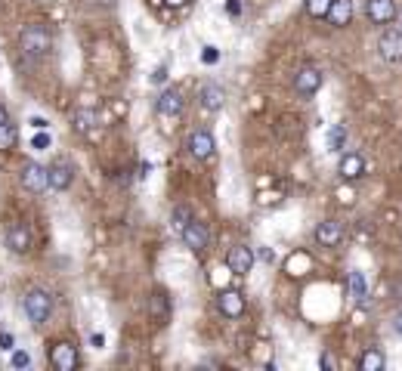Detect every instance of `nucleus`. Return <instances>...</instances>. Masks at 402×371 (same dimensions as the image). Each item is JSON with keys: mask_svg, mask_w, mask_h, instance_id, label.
Here are the masks:
<instances>
[{"mask_svg": "<svg viewBox=\"0 0 402 371\" xmlns=\"http://www.w3.org/2000/svg\"><path fill=\"white\" fill-rule=\"evenodd\" d=\"M19 50L25 53L28 59H44L46 53L53 50V34L44 22H28L19 34Z\"/></svg>", "mask_w": 402, "mask_h": 371, "instance_id": "obj_1", "label": "nucleus"}, {"mask_svg": "<svg viewBox=\"0 0 402 371\" xmlns=\"http://www.w3.org/2000/svg\"><path fill=\"white\" fill-rule=\"evenodd\" d=\"M22 309H25L31 325H44L53 315V294L44 288H31V291H25V297H22Z\"/></svg>", "mask_w": 402, "mask_h": 371, "instance_id": "obj_2", "label": "nucleus"}, {"mask_svg": "<svg viewBox=\"0 0 402 371\" xmlns=\"http://www.w3.org/2000/svg\"><path fill=\"white\" fill-rule=\"evenodd\" d=\"M46 356H50V365L56 371H74L77 368V350L68 340H56V344L46 346Z\"/></svg>", "mask_w": 402, "mask_h": 371, "instance_id": "obj_3", "label": "nucleus"}, {"mask_svg": "<svg viewBox=\"0 0 402 371\" xmlns=\"http://www.w3.org/2000/svg\"><path fill=\"white\" fill-rule=\"evenodd\" d=\"M183 235V245L189 247L192 254H205L207 251V242H211V232H207V223H201L192 216L189 223H186V229L180 232Z\"/></svg>", "mask_w": 402, "mask_h": 371, "instance_id": "obj_4", "label": "nucleus"}, {"mask_svg": "<svg viewBox=\"0 0 402 371\" xmlns=\"http://www.w3.org/2000/svg\"><path fill=\"white\" fill-rule=\"evenodd\" d=\"M22 186H25L28 192H34V195H41V192L50 189V170L44 164H37V161H28V164L22 167Z\"/></svg>", "mask_w": 402, "mask_h": 371, "instance_id": "obj_5", "label": "nucleus"}, {"mask_svg": "<svg viewBox=\"0 0 402 371\" xmlns=\"http://www.w3.org/2000/svg\"><path fill=\"white\" fill-rule=\"evenodd\" d=\"M377 56L384 62H402V31L399 28H384L377 37Z\"/></svg>", "mask_w": 402, "mask_h": 371, "instance_id": "obj_6", "label": "nucleus"}, {"mask_svg": "<svg viewBox=\"0 0 402 371\" xmlns=\"http://www.w3.org/2000/svg\"><path fill=\"white\" fill-rule=\"evenodd\" d=\"M322 84H325V74L316 65H304V68H297V74H294V90H297L300 96H313V93H319Z\"/></svg>", "mask_w": 402, "mask_h": 371, "instance_id": "obj_7", "label": "nucleus"}, {"mask_svg": "<svg viewBox=\"0 0 402 371\" xmlns=\"http://www.w3.org/2000/svg\"><path fill=\"white\" fill-rule=\"evenodd\" d=\"M216 309H220L226 319H242L245 315V294L235 288H223L216 294Z\"/></svg>", "mask_w": 402, "mask_h": 371, "instance_id": "obj_8", "label": "nucleus"}, {"mask_svg": "<svg viewBox=\"0 0 402 371\" xmlns=\"http://www.w3.org/2000/svg\"><path fill=\"white\" fill-rule=\"evenodd\" d=\"M226 269L232 275H247L254 269V247H247V245H235V247H229V254H226Z\"/></svg>", "mask_w": 402, "mask_h": 371, "instance_id": "obj_9", "label": "nucleus"}, {"mask_svg": "<svg viewBox=\"0 0 402 371\" xmlns=\"http://www.w3.org/2000/svg\"><path fill=\"white\" fill-rule=\"evenodd\" d=\"M183 93L176 87H164L158 93V99H155V108H158V115H164V118H176V115H183Z\"/></svg>", "mask_w": 402, "mask_h": 371, "instance_id": "obj_10", "label": "nucleus"}, {"mask_svg": "<svg viewBox=\"0 0 402 371\" xmlns=\"http://www.w3.org/2000/svg\"><path fill=\"white\" fill-rule=\"evenodd\" d=\"M216 149V139L211 130H192V136H189V152H192V158H198V161H207L214 155Z\"/></svg>", "mask_w": 402, "mask_h": 371, "instance_id": "obj_11", "label": "nucleus"}, {"mask_svg": "<svg viewBox=\"0 0 402 371\" xmlns=\"http://www.w3.org/2000/svg\"><path fill=\"white\" fill-rule=\"evenodd\" d=\"M198 105L205 108V112H220V108L226 105V90H223L220 84H214V81L201 84V90H198Z\"/></svg>", "mask_w": 402, "mask_h": 371, "instance_id": "obj_12", "label": "nucleus"}, {"mask_svg": "<svg viewBox=\"0 0 402 371\" xmlns=\"http://www.w3.org/2000/svg\"><path fill=\"white\" fill-rule=\"evenodd\" d=\"M365 13L375 25H390L396 19V0H368Z\"/></svg>", "mask_w": 402, "mask_h": 371, "instance_id": "obj_13", "label": "nucleus"}, {"mask_svg": "<svg viewBox=\"0 0 402 371\" xmlns=\"http://www.w3.org/2000/svg\"><path fill=\"white\" fill-rule=\"evenodd\" d=\"M6 247H10L13 254H28L31 251V229L25 223H13L10 229H6Z\"/></svg>", "mask_w": 402, "mask_h": 371, "instance_id": "obj_14", "label": "nucleus"}, {"mask_svg": "<svg viewBox=\"0 0 402 371\" xmlns=\"http://www.w3.org/2000/svg\"><path fill=\"white\" fill-rule=\"evenodd\" d=\"M340 238H344V223L337 220H322L319 226H316V242L322 247H337Z\"/></svg>", "mask_w": 402, "mask_h": 371, "instance_id": "obj_15", "label": "nucleus"}, {"mask_svg": "<svg viewBox=\"0 0 402 371\" xmlns=\"http://www.w3.org/2000/svg\"><path fill=\"white\" fill-rule=\"evenodd\" d=\"M337 174H340V180H346V183L359 180V176L365 174V158L356 155V152H346L344 158H340V164H337Z\"/></svg>", "mask_w": 402, "mask_h": 371, "instance_id": "obj_16", "label": "nucleus"}, {"mask_svg": "<svg viewBox=\"0 0 402 371\" xmlns=\"http://www.w3.org/2000/svg\"><path fill=\"white\" fill-rule=\"evenodd\" d=\"M46 170H50V189H56V192H65L74 180V167L68 161H53Z\"/></svg>", "mask_w": 402, "mask_h": 371, "instance_id": "obj_17", "label": "nucleus"}, {"mask_svg": "<svg viewBox=\"0 0 402 371\" xmlns=\"http://www.w3.org/2000/svg\"><path fill=\"white\" fill-rule=\"evenodd\" d=\"M328 22L335 28H346L353 22V0H335L328 10Z\"/></svg>", "mask_w": 402, "mask_h": 371, "instance_id": "obj_18", "label": "nucleus"}, {"mask_svg": "<svg viewBox=\"0 0 402 371\" xmlns=\"http://www.w3.org/2000/svg\"><path fill=\"white\" fill-rule=\"evenodd\" d=\"M145 306H149V315H152L155 322H167V315H170V297H167L164 291H152L149 294V304H145Z\"/></svg>", "mask_w": 402, "mask_h": 371, "instance_id": "obj_19", "label": "nucleus"}, {"mask_svg": "<svg viewBox=\"0 0 402 371\" xmlns=\"http://www.w3.org/2000/svg\"><path fill=\"white\" fill-rule=\"evenodd\" d=\"M384 365H387L384 353H381V350H375V346H368V350L359 356V371H381Z\"/></svg>", "mask_w": 402, "mask_h": 371, "instance_id": "obj_20", "label": "nucleus"}, {"mask_svg": "<svg viewBox=\"0 0 402 371\" xmlns=\"http://www.w3.org/2000/svg\"><path fill=\"white\" fill-rule=\"evenodd\" d=\"M350 297H356V300H359V304H365V297H368L365 275H362L359 269H353V273H350Z\"/></svg>", "mask_w": 402, "mask_h": 371, "instance_id": "obj_21", "label": "nucleus"}, {"mask_svg": "<svg viewBox=\"0 0 402 371\" xmlns=\"http://www.w3.org/2000/svg\"><path fill=\"white\" fill-rule=\"evenodd\" d=\"M72 124L77 134H87V130L96 124V112H90V108H77V112L72 115Z\"/></svg>", "mask_w": 402, "mask_h": 371, "instance_id": "obj_22", "label": "nucleus"}, {"mask_svg": "<svg viewBox=\"0 0 402 371\" xmlns=\"http://www.w3.org/2000/svg\"><path fill=\"white\" fill-rule=\"evenodd\" d=\"M15 143H19V130H15L10 121H6V124H0V152H10V149H15Z\"/></svg>", "mask_w": 402, "mask_h": 371, "instance_id": "obj_23", "label": "nucleus"}, {"mask_svg": "<svg viewBox=\"0 0 402 371\" xmlns=\"http://www.w3.org/2000/svg\"><path fill=\"white\" fill-rule=\"evenodd\" d=\"M189 220H192V211L186 204H176L174 211H170V229H174V232H183Z\"/></svg>", "mask_w": 402, "mask_h": 371, "instance_id": "obj_24", "label": "nucleus"}, {"mask_svg": "<svg viewBox=\"0 0 402 371\" xmlns=\"http://www.w3.org/2000/svg\"><path fill=\"white\" fill-rule=\"evenodd\" d=\"M335 0H306V13L313 15V19H328V10Z\"/></svg>", "mask_w": 402, "mask_h": 371, "instance_id": "obj_25", "label": "nucleus"}, {"mask_svg": "<svg viewBox=\"0 0 402 371\" xmlns=\"http://www.w3.org/2000/svg\"><path fill=\"white\" fill-rule=\"evenodd\" d=\"M344 143H346V127H344V124H335L331 134H328V149L340 152V149H344Z\"/></svg>", "mask_w": 402, "mask_h": 371, "instance_id": "obj_26", "label": "nucleus"}, {"mask_svg": "<svg viewBox=\"0 0 402 371\" xmlns=\"http://www.w3.org/2000/svg\"><path fill=\"white\" fill-rule=\"evenodd\" d=\"M50 143H53V136L46 134V130H37V134L31 136V149H34V152H44V149H50Z\"/></svg>", "mask_w": 402, "mask_h": 371, "instance_id": "obj_27", "label": "nucleus"}, {"mask_svg": "<svg viewBox=\"0 0 402 371\" xmlns=\"http://www.w3.org/2000/svg\"><path fill=\"white\" fill-rule=\"evenodd\" d=\"M300 266H309L306 254H294V257L288 260V275H304V273H300Z\"/></svg>", "mask_w": 402, "mask_h": 371, "instance_id": "obj_28", "label": "nucleus"}, {"mask_svg": "<svg viewBox=\"0 0 402 371\" xmlns=\"http://www.w3.org/2000/svg\"><path fill=\"white\" fill-rule=\"evenodd\" d=\"M10 365H13V368H28V365H31V356H28L25 350H13Z\"/></svg>", "mask_w": 402, "mask_h": 371, "instance_id": "obj_29", "label": "nucleus"}, {"mask_svg": "<svg viewBox=\"0 0 402 371\" xmlns=\"http://www.w3.org/2000/svg\"><path fill=\"white\" fill-rule=\"evenodd\" d=\"M201 62H205V65H216V62H220V50H216V46H205V50H201Z\"/></svg>", "mask_w": 402, "mask_h": 371, "instance_id": "obj_30", "label": "nucleus"}, {"mask_svg": "<svg viewBox=\"0 0 402 371\" xmlns=\"http://www.w3.org/2000/svg\"><path fill=\"white\" fill-rule=\"evenodd\" d=\"M319 368H325V371H331V368H337V359L331 353H322L319 356Z\"/></svg>", "mask_w": 402, "mask_h": 371, "instance_id": "obj_31", "label": "nucleus"}, {"mask_svg": "<svg viewBox=\"0 0 402 371\" xmlns=\"http://www.w3.org/2000/svg\"><path fill=\"white\" fill-rule=\"evenodd\" d=\"M167 81V65H158L152 72V84H164Z\"/></svg>", "mask_w": 402, "mask_h": 371, "instance_id": "obj_32", "label": "nucleus"}, {"mask_svg": "<svg viewBox=\"0 0 402 371\" xmlns=\"http://www.w3.org/2000/svg\"><path fill=\"white\" fill-rule=\"evenodd\" d=\"M28 124H31V127H34V130H46V127H50V121L41 118V115H34V118H28Z\"/></svg>", "mask_w": 402, "mask_h": 371, "instance_id": "obj_33", "label": "nucleus"}, {"mask_svg": "<svg viewBox=\"0 0 402 371\" xmlns=\"http://www.w3.org/2000/svg\"><path fill=\"white\" fill-rule=\"evenodd\" d=\"M0 350H13V334L10 331H0Z\"/></svg>", "mask_w": 402, "mask_h": 371, "instance_id": "obj_34", "label": "nucleus"}, {"mask_svg": "<svg viewBox=\"0 0 402 371\" xmlns=\"http://www.w3.org/2000/svg\"><path fill=\"white\" fill-rule=\"evenodd\" d=\"M90 344L96 346V350H103V346H105V337H103V334H90Z\"/></svg>", "mask_w": 402, "mask_h": 371, "instance_id": "obj_35", "label": "nucleus"}, {"mask_svg": "<svg viewBox=\"0 0 402 371\" xmlns=\"http://www.w3.org/2000/svg\"><path fill=\"white\" fill-rule=\"evenodd\" d=\"M226 10H229V15H238V13H242V4H238V0H229Z\"/></svg>", "mask_w": 402, "mask_h": 371, "instance_id": "obj_36", "label": "nucleus"}, {"mask_svg": "<svg viewBox=\"0 0 402 371\" xmlns=\"http://www.w3.org/2000/svg\"><path fill=\"white\" fill-rule=\"evenodd\" d=\"M393 328H396V334H402V309L396 313V319H393Z\"/></svg>", "mask_w": 402, "mask_h": 371, "instance_id": "obj_37", "label": "nucleus"}, {"mask_svg": "<svg viewBox=\"0 0 402 371\" xmlns=\"http://www.w3.org/2000/svg\"><path fill=\"white\" fill-rule=\"evenodd\" d=\"M6 121H10V112H6V105L0 103V124H6Z\"/></svg>", "mask_w": 402, "mask_h": 371, "instance_id": "obj_38", "label": "nucleus"}, {"mask_svg": "<svg viewBox=\"0 0 402 371\" xmlns=\"http://www.w3.org/2000/svg\"><path fill=\"white\" fill-rule=\"evenodd\" d=\"M260 257L266 260V263H273V260H275V254H273V251H266V247H263V251H260Z\"/></svg>", "mask_w": 402, "mask_h": 371, "instance_id": "obj_39", "label": "nucleus"}, {"mask_svg": "<svg viewBox=\"0 0 402 371\" xmlns=\"http://www.w3.org/2000/svg\"><path fill=\"white\" fill-rule=\"evenodd\" d=\"M152 174V164H139V176H149Z\"/></svg>", "mask_w": 402, "mask_h": 371, "instance_id": "obj_40", "label": "nucleus"}, {"mask_svg": "<svg viewBox=\"0 0 402 371\" xmlns=\"http://www.w3.org/2000/svg\"><path fill=\"white\" fill-rule=\"evenodd\" d=\"M164 4H167V6H186L189 0H164Z\"/></svg>", "mask_w": 402, "mask_h": 371, "instance_id": "obj_41", "label": "nucleus"}]
</instances>
